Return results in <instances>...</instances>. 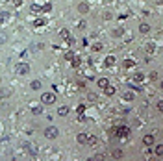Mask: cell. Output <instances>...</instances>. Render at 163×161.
<instances>
[{
	"label": "cell",
	"instance_id": "obj_19",
	"mask_svg": "<svg viewBox=\"0 0 163 161\" xmlns=\"http://www.w3.org/2000/svg\"><path fill=\"white\" fill-rule=\"evenodd\" d=\"M111 156H113L115 159H121L122 158V152L121 150H113V152H111Z\"/></svg>",
	"mask_w": 163,
	"mask_h": 161
},
{
	"label": "cell",
	"instance_id": "obj_25",
	"mask_svg": "<svg viewBox=\"0 0 163 161\" xmlns=\"http://www.w3.org/2000/svg\"><path fill=\"white\" fill-rule=\"evenodd\" d=\"M93 50H95V52H100V50H102V45H100V43H96V45L93 46Z\"/></svg>",
	"mask_w": 163,
	"mask_h": 161
},
{
	"label": "cell",
	"instance_id": "obj_12",
	"mask_svg": "<svg viewBox=\"0 0 163 161\" xmlns=\"http://www.w3.org/2000/svg\"><path fill=\"white\" fill-rule=\"evenodd\" d=\"M30 87H32V91H41V82H39V80L32 82V84H30Z\"/></svg>",
	"mask_w": 163,
	"mask_h": 161
},
{
	"label": "cell",
	"instance_id": "obj_20",
	"mask_svg": "<svg viewBox=\"0 0 163 161\" xmlns=\"http://www.w3.org/2000/svg\"><path fill=\"white\" fill-rule=\"evenodd\" d=\"M134 96H135L134 93H130V91H128L126 95H124V100H134Z\"/></svg>",
	"mask_w": 163,
	"mask_h": 161
},
{
	"label": "cell",
	"instance_id": "obj_14",
	"mask_svg": "<svg viewBox=\"0 0 163 161\" xmlns=\"http://www.w3.org/2000/svg\"><path fill=\"white\" fill-rule=\"evenodd\" d=\"M30 108H32V113H33V115H41V113H43V108H41V106H30Z\"/></svg>",
	"mask_w": 163,
	"mask_h": 161
},
{
	"label": "cell",
	"instance_id": "obj_26",
	"mask_svg": "<svg viewBox=\"0 0 163 161\" xmlns=\"http://www.w3.org/2000/svg\"><path fill=\"white\" fill-rule=\"evenodd\" d=\"M113 35H115V37H119V35H122V28H117V30L113 32Z\"/></svg>",
	"mask_w": 163,
	"mask_h": 161
},
{
	"label": "cell",
	"instance_id": "obj_18",
	"mask_svg": "<svg viewBox=\"0 0 163 161\" xmlns=\"http://www.w3.org/2000/svg\"><path fill=\"white\" fill-rule=\"evenodd\" d=\"M6 43H7V35L4 32H0V45H6Z\"/></svg>",
	"mask_w": 163,
	"mask_h": 161
},
{
	"label": "cell",
	"instance_id": "obj_1",
	"mask_svg": "<svg viewBox=\"0 0 163 161\" xmlns=\"http://www.w3.org/2000/svg\"><path fill=\"white\" fill-rule=\"evenodd\" d=\"M45 137L46 139H57L59 137V130H57L56 126H46V130H45Z\"/></svg>",
	"mask_w": 163,
	"mask_h": 161
},
{
	"label": "cell",
	"instance_id": "obj_23",
	"mask_svg": "<svg viewBox=\"0 0 163 161\" xmlns=\"http://www.w3.org/2000/svg\"><path fill=\"white\" fill-rule=\"evenodd\" d=\"M102 17H104V21H110V19H111V13H110V11H104Z\"/></svg>",
	"mask_w": 163,
	"mask_h": 161
},
{
	"label": "cell",
	"instance_id": "obj_8",
	"mask_svg": "<svg viewBox=\"0 0 163 161\" xmlns=\"http://www.w3.org/2000/svg\"><path fill=\"white\" fill-rule=\"evenodd\" d=\"M139 32L141 33H148L150 32V24L148 22H141V24H139Z\"/></svg>",
	"mask_w": 163,
	"mask_h": 161
},
{
	"label": "cell",
	"instance_id": "obj_6",
	"mask_svg": "<svg viewBox=\"0 0 163 161\" xmlns=\"http://www.w3.org/2000/svg\"><path fill=\"white\" fill-rule=\"evenodd\" d=\"M154 141H156V139H154V135H145V137H143V144H145V146H152Z\"/></svg>",
	"mask_w": 163,
	"mask_h": 161
},
{
	"label": "cell",
	"instance_id": "obj_11",
	"mask_svg": "<svg viewBox=\"0 0 163 161\" xmlns=\"http://www.w3.org/2000/svg\"><path fill=\"white\" fill-rule=\"evenodd\" d=\"M76 141H78L80 144H87V135H85V133H78V137H76Z\"/></svg>",
	"mask_w": 163,
	"mask_h": 161
},
{
	"label": "cell",
	"instance_id": "obj_28",
	"mask_svg": "<svg viewBox=\"0 0 163 161\" xmlns=\"http://www.w3.org/2000/svg\"><path fill=\"white\" fill-rule=\"evenodd\" d=\"M59 33H61V35H63V37H65V39H67V37H69V32H67V30H61V32H59Z\"/></svg>",
	"mask_w": 163,
	"mask_h": 161
},
{
	"label": "cell",
	"instance_id": "obj_17",
	"mask_svg": "<svg viewBox=\"0 0 163 161\" xmlns=\"http://www.w3.org/2000/svg\"><path fill=\"white\" fill-rule=\"evenodd\" d=\"M7 19H9V13H7V11H2V13H0V22H6Z\"/></svg>",
	"mask_w": 163,
	"mask_h": 161
},
{
	"label": "cell",
	"instance_id": "obj_3",
	"mask_svg": "<svg viewBox=\"0 0 163 161\" xmlns=\"http://www.w3.org/2000/svg\"><path fill=\"white\" fill-rule=\"evenodd\" d=\"M17 74H21V76H26V74L30 72V65L24 63V61H21V63H17Z\"/></svg>",
	"mask_w": 163,
	"mask_h": 161
},
{
	"label": "cell",
	"instance_id": "obj_16",
	"mask_svg": "<svg viewBox=\"0 0 163 161\" xmlns=\"http://www.w3.org/2000/svg\"><path fill=\"white\" fill-rule=\"evenodd\" d=\"M156 156H158V158H161V156H163V143L156 144Z\"/></svg>",
	"mask_w": 163,
	"mask_h": 161
},
{
	"label": "cell",
	"instance_id": "obj_27",
	"mask_svg": "<svg viewBox=\"0 0 163 161\" xmlns=\"http://www.w3.org/2000/svg\"><path fill=\"white\" fill-rule=\"evenodd\" d=\"M33 24H35V26H43V24H45V21H43V19H37Z\"/></svg>",
	"mask_w": 163,
	"mask_h": 161
},
{
	"label": "cell",
	"instance_id": "obj_24",
	"mask_svg": "<svg viewBox=\"0 0 163 161\" xmlns=\"http://www.w3.org/2000/svg\"><path fill=\"white\" fill-rule=\"evenodd\" d=\"M143 78H145L143 74H135V76H134V82H143Z\"/></svg>",
	"mask_w": 163,
	"mask_h": 161
},
{
	"label": "cell",
	"instance_id": "obj_4",
	"mask_svg": "<svg viewBox=\"0 0 163 161\" xmlns=\"http://www.w3.org/2000/svg\"><path fill=\"white\" fill-rule=\"evenodd\" d=\"M115 133H117L119 137H128V135H130V130H128L126 126H121V128L115 130Z\"/></svg>",
	"mask_w": 163,
	"mask_h": 161
},
{
	"label": "cell",
	"instance_id": "obj_5",
	"mask_svg": "<svg viewBox=\"0 0 163 161\" xmlns=\"http://www.w3.org/2000/svg\"><path fill=\"white\" fill-rule=\"evenodd\" d=\"M78 11H80L82 15H87L89 13V4L87 2H80L78 4Z\"/></svg>",
	"mask_w": 163,
	"mask_h": 161
},
{
	"label": "cell",
	"instance_id": "obj_7",
	"mask_svg": "<svg viewBox=\"0 0 163 161\" xmlns=\"http://www.w3.org/2000/svg\"><path fill=\"white\" fill-rule=\"evenodd\" d=\"M69 111H71L69 106H61V108H57V115H59V117H67Z\"/></svg>",
	"mask_w": 163,
	"mask_h": 161
},
{
	"label": "cell",
	"instance_id": "obj_10",
	"mask_svg": "<svg viewBox=\"0 0 163 161\" xmlns=\"http://www.w3.org/2000/svg\"><path fill=\"white\" fill-rule=\"evenodd\" d=\"M96 84H98L100 89H104L106 85H110V80H108V78H98V82H96Z\"/></svg>",
	"mask_w": 163,
	"mask_h": 161
},
{
	"label": "cell",
	"instance_id": "obj_21",
	"mask_svg": "<svg viewBox=\"0 0 163 161\" xmlns=\"http://www.w3.org/2000/svg\"><path fill=\"white\" fill-rule=\"evenodd\" d=\"M156 108H158V113H161V111H163V102H161V100H158Z\"/></svg>",
	"mask_w": 163,
	"mask_h": 161
},
{
	"label": "cell",
	"instance_id": "obj_2",
	"mask_svg": "<svg viewBox=\"0 0 163 161\" xmlns=\"http://www.w3.org/2000/svg\"><path fill=\"white\" fill-rule=\"evenodd\" d=\"M54 102H56V95H54V93H43V95H41V104L52 106Z\"/></svg>",
	"mask_w": 163,
	"mask_h": 161
},
{
	"label": "cell",
	"instance_id": "obj_9",
	"mask_svg": "<svg viewBox=\"0 0 163 161\" xmlns=\"http://www.w3.org/2000/svg\"><path fill=\"white\" fill-rule=\"evenodd\" d=\"M115 61H117V59H115V56H108L106 59H104V65H106V67H113Z\"/></svg>",
	"mask_w": 163,
	"mask_h": 161
},
{
	"label": "cell",
	"instance_id": "obj_13",
	"mask_svg": "<svg viewBox=\"0 0 163 161\" xmlns=\"http://www.w3.org/2000/svg\"><path fill=\"white\" fill-rule=\"evenodd\" d=\"M104 93H106L108 96H113V95H115V87H111V85H106V87H104Z\"/></svg>",
	"mask_w": 163,
	"mask_h": 161
},
{
	"label": "cell",
	"instance_id": "obj_15",
	"mask_svg": "<svg viewBox=\"0 0 163 161\" xmlns=\"http://www.w3.org/2000/svg\"><path fill=\"white\" fill-rule=\"evenodd\" d=\"M122 65H124V69H130V67H135V61L134 59H124Z\"/></svg>",
	"mask_w": 163,
	"mask_h": 161
},
{
	"label": "cell",
	"instance_id": "obj_22",
	"mask_svg": "<svg viewBox=\"0 0 163 161\" xmlns=\"http://www.w3.org/2000/svg\"><path fill=\"white\" fill-rule=\"evenodd\" d=\"M41 9H43V11H46V13H48V11L52 9V4H45V6H43Z\"/></svg>",
	"mask_w": 163,
	"mask_h": 161
}]
</instances>
